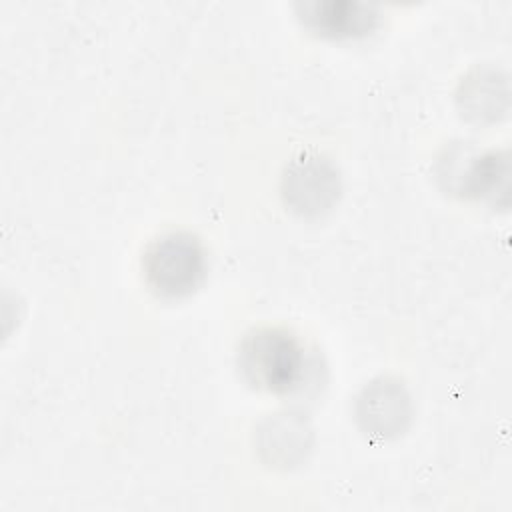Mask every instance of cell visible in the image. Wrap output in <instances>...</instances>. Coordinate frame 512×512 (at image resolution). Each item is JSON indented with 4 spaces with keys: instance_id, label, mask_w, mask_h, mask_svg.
I'll return each mask as SVG.
<instances>
[{
    "instance_id": "cell-4",
    "label": "cell",
    "mask_w": 512,
    "mask_h": 512,
    "mask_svg": "<svg viewBox=\"0 0 512 512\" xmlns=\"http://www.w3.org/2000/svg\"><path fill=\"white\" fill-rule=\"evenodd\" d=\"M410 396L402 382L380 376L364 386L356 400V418L370 436L392 438L404 432L410 422Z\"/></svg>"
},
{
    "instance_id": "cell-5",
    "label": "cell",
    "mask_w": 512,
    "mask_h": 512,
    "mask_svg": "<svg viewBox=\"0 0 512 512\" xmlns=\"http://www.w3.org/2000/svg\"><path fill=\"white\" fill-rule=\"evenodd\" d=\"M296 8L310 30L328 38L366 36L380 20L374 4L358 0H306L298 2Z\"/></svg>"
},
{
    "instance_id": "cell-1",
    "label": "cell",
    "mask_w": 512,
    "mask_h": 512,
    "mask_svg": "<svg viewBox=\"0 0 512 512\" xmlns=\"http://www.w3.org/2000/svg\"><path fill=\"white\" fill-rule=\"evenodd\" d=\"M242 378L268 394H290L306 376V350L296 334L278 326L250 330L238 348Z\"/></svg>"
},
{
    "instance_id": "cell-6",
    "label": "cell",
    "mask_w": 512,
    "mask_h": 512,
    "mask_svg": "<svg viewBox=\"0 0 512 512\" xmlns=\"http://www.w3.org/2000/svg\"><path fill=\"white\" fill-rule=\"evenodd\" d=\"M442 162L448 164L446 172H442L448 188L466 196L490 194L508 174L506 158L498 152H470L458 148Z\"/></svg>"
},
{
    "instance_id": "cell-3",
    "label": "cell",
    "mask_w": 512,
    "mask_h": 512,
    "mask_svg": "<svg viewBox=\"0 0 512 512\" xmlns=\"http://www.w3.org/2000/svg\"><path fill=\"white\" fill-rule=\"evenodd\" d=\"M340 178L336 166L320 154H302L286 166L282 196L302 216L326 212L338 198Z\"/></svg>"
},
{
    "instance_id": "cell-2",
    "label": "cell",
    "mask_w": 512,
    "mask_h": 512,
    "mask_svg": "<svg viewBox=\"0 0 512 512\" xmlns=\"http://www.w3.org/2000/svg\"><path fill=\"white\" fill-rule=\"evenodd\" d=\"M142 272L146 286L166 300L192 294L206 274V250L198 236L186 230H170L142 252Z\"/></svg>"
},
{
    "instance_id": "cell-7",
    "label": "cell",
    "mask_w": 512,
    "mask_h": 512,
    "mask_svg": "<svg viewBox=\"0 0 512 512\" xmlns=\"http://www.w3.org/2000/svg\"><path fill=\"white\" fill-rule=\"evenodd\" d=\"M458 100L466 114L476 118L490 116L494 120L504 112L500 102L506 104V82L504 78H498L494 70H476L462 82Z\"/></svg>"
}]
</instances>
